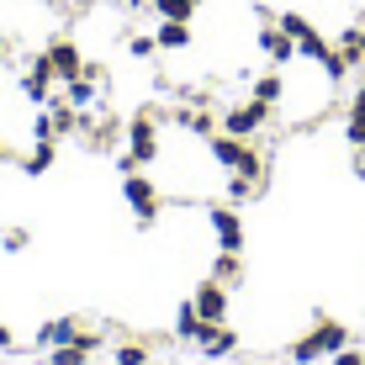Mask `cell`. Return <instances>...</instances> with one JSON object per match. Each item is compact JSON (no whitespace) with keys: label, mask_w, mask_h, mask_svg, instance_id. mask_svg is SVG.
<instances>
[{"label":"cell","mask_w":365,"mask_h":365,"mask_svg":"<svg viewBox=\"0 0 365 365\" xmlns=\"http://www.w3.org/2000/svg\"><path fill=\"white\" fill-rule=\"evenodd\" d=\"M154 159H159V117L154 111H138V117L128 122V154L117 159V170L128 175L138 165H154Z\"/></svg>","instance_id":"1"},{"label":"cell","mask_w":365,"mask_h":365,"mask_svg":"<svg viewBox=\"0 0 365 365\" xmlns=\"http://www.w3.org/2000/svg\"><path fill=\"white\" fill-rule=\"evenodd\" d=\"M207 154L217 159L222 170H233V175H259L265 180V159L249 148V138H233V133H212L207 138Z\"/></svg>","instance_id":"2"},{"label":"cell","mask_w":365,"mask_h":365,"mask_svg":"<svg viewBox=\"0 0 365 365\" xmlns=\"http://www.w3.org/2000/svg\"><path fill=\"white\" fill-rule=\"evenodd\" d=\"M122 201L138 212V228H154L159 222V191H154V180H143L138 170L122 175Z\"/></svg>","instance_id":"3"},{"label":"cell","mask_w":365,"mask_h":365,"mask_svg":"<svg viewBox=\"0 0 365 365\" xmlns=\"http://www.w3.org/2000/svg\"><path fill=\"white\" fill-rule=\"evenodd\" d=\"M265 122H270V106L249 96V101H238L228 117H222V133H233V138H255L259 128H265Z\"/></svg>","instance_id":"4"},{"label":"cell","mask_w":365,"mask_h":365,"mask_svg":"<svg viewBox=\"0 0 365 365\" xmlns=\"http://www.w3.org/2000/svg\"><path fill=\"white\" fill-rule=\"evenodd\" d=\"M53 80H58V74H53V58H48V53H32V58H27V74H21V96H27L32 106H48V101H53V96H48V85H53Z\"/></svg>","instance_id":"5"},{"label":"cell","mask_w":365,"mask_h":365,"mask_svg":"<svg viewBox=\"0 0 365 365\" xmlns=\"http://www.w3.org/2000/svg\"><path fill=\"white\" fill-rule=\"evenodd\" d=\"M191 302H196L201 323H222V318H228V286H222V281H212V275H207V281H201L196 292H191Z\"/></svg>","instance_id":"6"},{"label":"cell","mask_w":365,"mask_h":365,"mask_svg":"<svg viewBox=\"0 0 365 365\" xmlns=\"http://www.w3.org/2000/svg\"><path fill=\"white\" fill-rule=\"evenodd\" d=\"M196 344H201V355H207V360H228V355H238V334L228 329V323H201Z\"/></svg>","instance_id":"7"},{"label":"cell","mask_w":365,"mask_h":365,"mask_svg":"<svg viewBox=\"0 0 365 365\" xmlns=\"http://www.w3.org/2000/svg\"><path fill=\"white\" fill-rule=\"evenodd\" d=\"M207 222H212V233H217V244L222 249H244V217H238L233 207H207Z\"/></svg>","instance_id":"8"},{"label":"cell","mask_w":365,"mask_h":365,"mask_svg":"<svg viewBox=\"0 0 365 365\" xmlns=\"http://www.w3.org/2000/svg\"><path fill=\"white\" fill-rule=\"evenodd\" d=\"M48 58H53L58 80H80V74H85V53H80V43H69V37H58V43L48 48Z\"/></svg>","instance_id":"9"},{"label":"cell","mask_w":365,"mask_h":365,"mask_svg":"<svg viewBox=\"0 0 365 365\" xmlns=\"http://www.w3.org/2000/svg\"><path fill=\"white\" fill-rule=\"evenodd\" d=\"M85 329H80V318H53V323H43L37 329V349H58V344H74Z\"/></svg>","instance_id":"10"},{"label":"cell","mask_w":365,"mask_h":365,"mask_svg":"<svg viewBox=\"0 0 365 365\" xmlns=\"http://www.w3.org/2000/svg\"><path fill=\"white\" fill-rule=\"evenodd\" d=\"M259 53H265L270 64H292V58H297V43H292L281 27H265V32H259Z\"/></svg>","instance_id":"11"},{"label":"cell","mask_w":365,"mask_h":365,"mask_svg":"<svg viewBox=\"0 0 365 365\" xmlns=\"http://www.w3.org/2000/svg\"><path fill=\"white\" fill-rule=\"evenodd\" d=\"M312 339H318L323 355H339V349H349V329H344V323H334V318H318V323H312Z\"/></svg>","instance_id":"12"},{"label":"cell","mask_w":365,"mask_h":365,"mask_svg":"<svg viewBox=\"0 0 365 365\" xmlns=\"http://www.w3.org/2000/svg\"><path fill=\"white\" fill-rule=\"evenodd\" d=\"M154 43L165 48V53H180V48H191V21H159Z\"/></svg>","instance_id":"13"},{"label":"cell","mask_w":365,"mask_h":365,"mask_svg":"<svg viewBox=\"0 0 365 365\" xmlns=\"http://www.w3.org/2000/svg\"><path fill=\"white\" fill-rule=\"evenodd\" d=\"M212 281H222V286H238V281H244V259H238L233 249H222V255H217V265H212Z\"/></svg>","instance_id":"14"},{"label":"cell","mask_w":365,"mask_h":365,"mask_svg":"<svg viewBox=\"0 0 365 365\" xmlns=\"http://www.w3.org/2000/svg\"><path fill=\"white\" fill-rule=\"evenodd\" d=\"M148 6L159 11V21H191L201 0H148Z\"/></svg>","instance_id":"15"},{"label":"cell","mask_w":365,"mask_h":365,"mask_svg":"<svg viewBox=\"0 0 365 365\" xmlns=\"http://www.w3.org/2000/svg\"><path fill=\"white\" fill-rule=\"evenodd\" d=\"M339 53L349 58V69H355V64H365V21H360V27H349L344 37H339Z\"/></svg>","instance_id":"16"},{"label":"cell","mask_w":365,"mask_h":365,"mask_svg":"<svg viewBox=\"0 0 365 365\" xmlns=\"http://www.w3.org/2000/svg\"><path fill=\"white\" fill-rule=\"evenodd\" d=\"M281 96H286V80H281L275 69L255 80V101H265V106H281Z\"/></svg>","instance_id":"17"},{"label":"cell","mask_w":365,"mask_h":365,"mask_svg":"<svg viewBox=\"0 0 365 365\" xmlns=\"http://www.w3.org/2000/svg\"><path fill=\"white\" fill-rule=\"evenodd\" d=\"M21 170H27L32 180H37V175H48V170H53V143H32V154L21 159Z\"/></svg>","instance_id":"18"},{"label":"cell","mask_w":365,"mask_h":365,"mask_svg":"<svg viewBox=\"0 0 365 365\" xmlns=\"http://www.w3.org/2000/svg\"><path fill=\"white\" fill-rule=\"evenodd\" d=\"M259 185H265L259 175H233V180H228V201H233V207H238V201H255Z\"/></svg>","instance_id":"19"},{"label":"cell","mask_w":365,"mask_h":365,"mask_svg":"<svg viewBox=\"0 0 365 365\" xmlns=\"http://www.w3.org/2000/svg\"><path fill=\"white\" fill-rule=\"evenodd\" d=\"M175 334H180V339H196V334H201V312H196V302H180V312H175Z\"/></svg>","instance_id":"20"},{"label":"cell","mask_w":365,"mask_h":365,"mask_svg":"<svg viewBox=\"0 0 365 365\" xmlns=\"http://www.w3.org/2000/svg\"><path fill=\"white\" fill-rule=\"evenodd\" d=\"M275 27L292 37V43H302V37L312 32V21H307V16H297V11H281V16H275Z\"/></svg>","instance_id":"21"},{"label":"cell","mask_w":365,"mask_h":365,"mask_svg":"<svg viewBox=\"0 0 365 365\" xmlns=\"http://www.w3.org/2000/svg\"><path fill=\"white\" fill-rule=\"evenodd\" d=\"M323 360V349H318V339L312 334H302L297 344H292V365H318Z\"/></svg>","instance_id":"22"},{"label":"cell","mask_w":365,"mask_h":365,"mask_svg":"<svg viewBox=\"0 0 365 365\" xmlns=\"http://www.w3.org/2000/svg\"><path fill=\"white\" fill-rule=\"evenodd\" d=\"M91 360V349L85 344H58V349H48V365H85Z\"/></svg>","instance_id":"23"},{"label":"cell","mask_w":365,"mask_h":365,"mask_svg":"<svg viewBox=\"0 0 365 365\" xmlns=\"http://www.w3.org/2000/svg\"><path fill=\"white\" fill-rule=\"evenodd\" d=\"M128 53H133V58H154V53H159V43L138 32V37H128Z\"/></svg>","instance_id":"24"},{"label":"cell","mask_w":365,"mask_h":365,"mask_svg":"<svg viewBox=\"0 0 365 365\" xmlns=\"http://www.w3.org/2000/svg\"><path fill=\"white\" fill-rule=\"evenodd\" d=\"M117 365H148V349L143 344H122L117 349Z\"/></svg>","instance_id":"25"},{"label":"cell","mask_w":365,"mask_h":365,"mask_svg":"<svg viewBox=\"0 0 365 365\" xmlns=\"http://www.w3.org/2000/svg\"><path fill=\"white\" fill-rule=\"evenodd\" d=\"M0 244H6V255H21V249H27V244H32V238H27V233H21V228H11L6 238H0Z\"/></svg>","instance_id":"26"},{"label":"cell","mask_w":365,"mask_h":365,"mask_svg":"<svg viewBox=\"0 0 365 365\" xmlns=\"http://www.w3.org/2000/svg\"><path fill=\"white\" fill-rule=\"evenodd\" d=\"M334 365H365V355H360V349H339Z\"/></svg>","instance_id":"27"},{"label":"cell","mask_w":365,"mask_h":365,"mask_svg":"<svg viewBox=\"0 0 365 365\" xmlns=\"http://www.w3.org/2000/svg\"><path fill=\"white\" fill-rule=\"evenodd\" d=\"M349 106H355V111H365V80L355 85V101H349Z\"/></svg>","instance_id":"28"},{"label":"cell","mask_w":365,"mask_h":365,"mask_svg":"<svg viewBox=\"0 0 365 365\" xmlns=\"http://www.w3.org/2000/svg\"><path fill=\"white\" fill-rule=\"evenodd\" d=\"M11 344H16V339H11V329L0 323V349H11Z\"/></svg>","instance_id":"29"},{"label":"cell","mask_w":365,"mask_h":365,"mask_svg":"<svg viewBox=\"0 0 365 365\" xmlns=\"http://www.w3.org/2000/svg\"><path fill=\"white\" fill-rule=\"evenodd\" d=\"M122 6H128V11H143V6H148V0H122Z\"/></svg>","instance_id":"30"},{"label":"cell","mask_w":365,"mask_h":365,"mask_svg":"<svg viewBox=\"0 0 365 365\" xmlns=\"http://www.w3.org/2000/svg\"><path fill=\"white\" fill-rule=\"evenodd\" d=\"M6 159H11V148H6V143H0V165H6Z\"/></svg>","instance_id":"31"},{"label":"cell","mask_w":365,"mask_h":365,"mask_svg":"<svg viewBox=\"0 0 365 365\" xmlns=\"http://www.w3.org/2000/svg\"><path fill=\"white\" fill-rule=\"evenodd\" d=\"M80 6H91V0H80Z\"/></svg>","instance_id":"32"}]
</instances>
